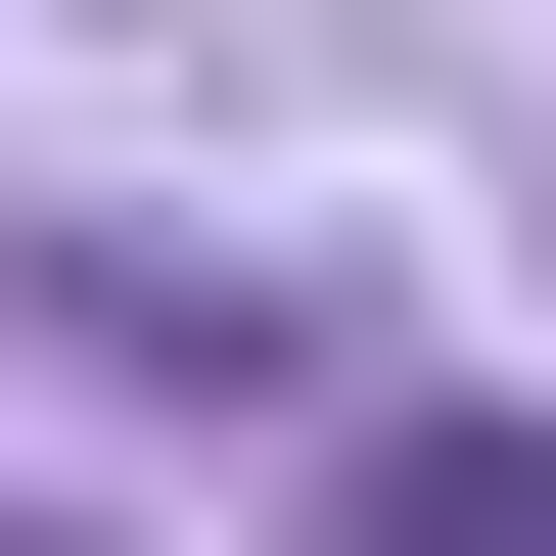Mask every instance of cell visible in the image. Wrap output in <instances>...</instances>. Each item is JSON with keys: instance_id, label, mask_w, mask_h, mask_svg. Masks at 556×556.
<instances>
[{"instance_id": "obj_2", "label": "cell", "mask_w": 556, "mask_h": 556, "mask_svg": "<svg viewBox=\"0 0 556 556\" xmlns=\"http://www.w3.org/2000/svg\"><path fill=\"white\" fill-rule=\"evenodd\" d=\"M0 556H47V510H0Z\"/></svg>"}, {"instance_id": "obj_1", "label": "cell", "mask_w": 556, "mask_h": 556, "mask_svg": "<svg viewBox=\"0 0 556 556\" xmlns=\"http://www.w3.org/2000/svg\"><path fill=\"white\" fill-rule=\"evenodd\" d=\"M371 556H556V464H371Z\"/></svg>"}]
</instances>
